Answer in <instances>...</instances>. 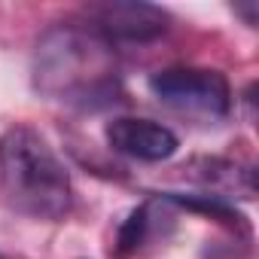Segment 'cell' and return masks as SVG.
Listing matches in <instances>:
<instances>
[{
    "instance_id": "obj_1",
    "label": "cell",
    "mask_w": 259,
    "mask_h": 259,
    "mask_svg": "<svg viewBox=\"0 0 259 259\" xmlns=\"http://www.w3.org/2000/svg\"><path fill=\"white\" fill-rule=\"evenodd\" d=\"M34 85L40 95L79 110L113 104L119 95V67L110 43L73 25L46 31L34 52Z\"/></svg>"
},
{
    "instance_id": "obj_8",
    "label": "cell",
    "mask_w": 259,
    "mask_h": 259,
    "mask_svg": "<svg viewBox=\"0 0 259 259\" xmlns=\"http://www.w3.org/2000/svg\"><path fill=\"white\" fill-rule=\"evenodd\" d=\"M232 10H235V16L244 19V25L256 28V22H259V4H256V0H250V4H235Z\"/></svg>"
},
{
    "instance_id": "obj_9",
    "label": "cell",
    "mask_w": 259,
    "mask_h": 259,
    "mask_svg": "<svg viewBox=\"0 0 259 259\" xmlns=\"http://www.w3.org/2000/svg\"><path fill=\"white\" fill-rule=\"evenodd\" d=\"M0 259H4V256H0Z\"/></svg>"
},
{
    "instance_id": "obj_7",
    "label": "cell",
    "mask_w": 259,
    "mask_h": 259,
    "mask_svg": "<svg viewBox=\"0 0 259 259\" xmlns=\"http://www.w3.org/2000/svg\"><path fill=\"white\" fill-rule=\"evenodd\" d=\"M147 232H150V207H135L132 213H128V220L119 226V235H116V256L125 259L132 256L144 241H147Z\"/></svg>"
},
{
    "instance_id": "obj_6",
    "label": "cell",
    "mask_w": 259,
    "mask_h": 259,
    "mask_svg": "<svg viewBox=\"0 0 259 259\" xmlns=\"http://www.w3.org/2000/svg\"><path fill=\"white\" fill-rule=\"evenodd\" d=\"M195 168H204V171L195 174L204 186H213V189H223V192H232L235 189V192L253 195V171L250 168H241L238 162L201 159V162H195Z\"/></svg>"
},
{
    "instance_id": "obj_5",
    "label": "cell",
    "mask_w": 259,
    "mask_h": 259,
    "mask_svg": "<svg viewBox=\"0 0 259 259\" xmlns=\"http://www.w3.org/2000/svg\"><path fill=\"white\" fill-rule=\"evenodd\" d=\"M104 138L116 153L132 156L138 162H165L180 147L177 135L168 125L141 119V116H119V119L107 122Z\"/></svg>"
},
{
    "instance_id": "obj_3",
    "label": "cell",
    "mask_w": 259,
    "mask_h": 259,
    "mask_svg": "<svg viewBox=\"0 0 259 259\" xmlns=\"http://www.w3.org/2000/svg\"><path fill=\"white\" fill-rule=\"evenodd\" d=\"M150 89L162 104L198 119H226L232 110V85L220 70L210 67L159 70L150 76Z\"/></svg>"
},
{
    "instance_id": "obj_2",
    "label": "cell",
    "mask_w": 259,
    "mask_h": 259,
    "mask_svg": "<svg viewBox=\"0 0 259 259\" xmlns=\"http://www.w3.org/2000/svg\"><path fill=\"white\" fill-rule=\"evenodd\" d=\"M0 192L16 213L34 220H61L73 204L67 168L31 125H13L0 138Z\"/></svg>"
},
{
    "instance_id": "obj_4",
    "label": "cell",
    "mask_w": 259,
    "mask_h": 259,
    "mask_svg": "<svg viewBox=\"0 0 259 259\" xmlns=\"http://www.w3.org/2000/svg\"><path fill=\"white\" fill-rule=\"evenodd\" d=\"M89 31L101 40H122V43H147L168 31V13L141 0H104L85 10Z\"/></svg>"
}]
</instances>
